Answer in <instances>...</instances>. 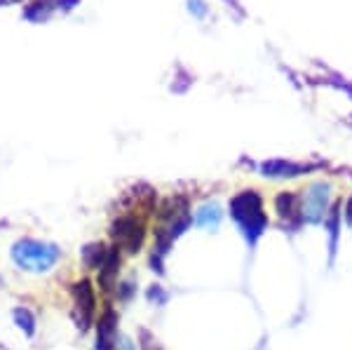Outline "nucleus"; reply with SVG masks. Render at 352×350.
Instances as JSON below:
<instances>
[{
  "mask_svg": "<svg viewBox=\"0 0 352 350\" xmlns=\"http://www.w3.org/2000/svg\"><path fill=\"white\" fill-rule=\"evenodd\" d=\"M116 350H134V343L129 341V338H122V336H120V341H118Z\"/></svg>",
  "mask_w": 352,
  "mask_h": 350,
  "instance_id": "dca6fc26",
  "label": "nucleus"
},
{
  "mask_svg": "<svg viewBox=\"0 0 352 350\" xmlns=\"http://www.w3.org/2000/svg\"><path fill=\"white\" fill-rule=\"evenodd\" d=\"M120 263H122V256H120V250L116 245L111 247L109 256L106 261L101 263V275H99V282H101V289L104 292H111L113 285L118 282V273H120Z\"/></svg>",
  "mask_w": 352,
  "mask_h": 350,
  "instance_id": "1a4fd4ad",
  "label": "nucleus"
},
{
  "mask_svg": "<svg viewBox=\"0 0 352 350\" xmlns=\"http://www.w3.org/2000/svg\"><path fill=\"white\" fill-rule=\"evenodd\" d=\"M118 341V315L111 306L101 313L99 322H96V346L94 350H116Z\"/></svg>",
  "mask_w": 352,
  "mask_h": 350,
  "instance_id": "423d86ee",
  "label": "nucleus"
},
{
  "mask_svg": "<svg viewBox=\"0 0 352 350\" xmlns=\"http://www.w3.org/2000/svg\"><path fill=\"white\" fill-rule=\"evenodd\" d=\"M230 219L240 228L249 252L256 250L258 240L268 228V214H265L263 195L256 190H240L230 200Z\"/></svg>",
  "mask_w": 352,
  "mask_h": 350,
  "instance_id": "f257e3e1",
  "label": "nucleus"
},
{
  "mask_svg": "<svg viewBox=\"0 0 352 350\" xmlns=\"http://www.w3.org/2000/svg\"><path fill=\"white\" fill-rule=\"evenodd\" d=\"M71 296H73V322L78 325V329L89 331V327L94 322V313H96V296H94V287L87 278L78 280L71 287Z\"/></svg>",
  "mask_w": 352,
  "mask_h": 350,
  "instance_id": "20e7f679",
  "label": "nucleus"
},
{
  "mask_svg": "<svg viewBox=\"0 0 352 350\" xmlns=\"http://www.w3.org/2000/svg\"><path fill=\"white\" fill-rule=\"evenodd\" d=\"M50 12H52V8H50L47 0H38L36 5H31V8H28L26 17H28V19H43V17H47Z\"/></svg>",
  "mask_w": 352,
  "mask_h": 350,
  "instance_id": "4468645a",
  "label": "nucleus"
},
{
  "mask_svg": "<svg viewBox=\"0 0 352 350\" xmlns=\"http://www.w3.org/2000/svg\"><path fill=\"white\" fill-rule=\"evenodd\" d=\"M329 195H331V186L329 184L317 182L308 186L303 200H300V217H303V223L324 221V214L329 212V207H331Z\"/></svg>",
  "mask_w": 352,
  "mask_h": 350,
  "instance_id": "39448f33",
  "label": "nucleus"
},
{
  "mask_svg": "<svg viewBox=\"0 0 352 350\" xmlns=\"http://www.w3.org/2000/svg\"><path fill=\"white\" fill-rule=\"evenodd\" d=\"M343 219H345V223L352 228V195L348 197V202H345V212H343Z\"/></svg>",
  "mask_w": 352,
  "mask_h": 350,
  "instance_id": "2eb2a0df",
  "label": "nucleus"
},
{
  "mask_svg": "<svg viewBox=\"0 0 352 350\" xmlns=\"http://www.w3.org/2000/svg\"><path fill=\"white\" fill-rule=\"evenodd\" d=\"M221 219H223V210H221V205H219V202H214V200H209V202H202V205L197 207L192 221L200 226V228L214 230V228H219Z\"/></svg>",
  "mask_w": 352,
  "mask_h": 350,
  "instance_id": "9d476101",
  "label": "nucleus"
},
{
  "mask_svg": "<svg viewBox=\"0 0 352 350\" xmlns=\"http://www.w3.org/2000/svg\"><path fill=\"white\" fill-rule=\"evenodd\" d=\"M111 247L104 245V242H92V245L82 247V263L87 268H101V263L106 261Z\"/></svg>",
  "mask_w": 352,
  "mask_h": 350,
  "instance_id": "f8f14e48",
  "label": "nucleus"
},
{
  "mask_svg": "<svg viewBox=\"0 0 352 350\" xmlns=\"http://www.w3.org/2000/svg\"><path fill=\"white\" fill-rule=\"evenodd\" d=\"M12 318H14L16 327L24 331V336L31 338L33 334H36V318H33V313L28 308H14Z\"/></svg>",
  "mask_w": 352,
  "mask_h": 350,
  "instance_id": "ddd939ff",
  "label": "nucleus"
},
{
  "mask_svg": "<svg viewBox=\"0 0 352 350\" xmlns=\"http://www.w3.org/2000/svg\"><path fill=\"white\" fill-rule=\"evenodd\" d=\"M315 169V165H300V162H289V160H268L261 165V174L268 179H292V177H303Z\"/></svg>",
  "mask_w": 352,
  "mask_h": 350,
  "instance_id": "0eeeda50",
  "label": "nucleus"
},
{
  "mask_svg": "<svg viewBox=\"0 0 352 350\" xmlns=\"http://www.w3.org/2000/svg\"><path fill=\"white\" fill-rule=\"evenodd\" d=\"M61 252L59 247L52 242H41V240H19L12 247V259L14 263L26 273H45L59 261Z\"/></svg>",
  "mask_w": 352,
  "mask_h": 350,
  "instance_id": "f03ea898",
  "label": "nucleus"
},
{
  "mask_svg": "<svg viewBox=\"0 0 352 350\" xmlns=\"http://www.w3.org/2000/svg\"><path fill=\"white\" fill-rule=\"evenodd\" d=\"M111 238L116 242V247L120 252L136 254L141 252L146 242V223L144 219L127 214V217H118L111 223Z\"/></svg>",
  "mask_w": 352,
  "mask_h": 350,
  "instance_id": "7ed1b4c3",
  "label": "nucleus"
},
{
  "mask_svg": "<svg viewBox=\"0 0 352 350\" xmlns=\"http://www.w3.org/2000/svg\"><path fill=\"white\" fill-rule=\"evenodd\" d=\"M340 205L333 202L329 207V217H327V228H329V266H333V259H336V252H338V238H340Z\"/></svg>",
  "mask_w": 352,
  "mask_h": 350,
  "instance_id": "9b49d317",
  "label": "nucleus"
},
{
  "mask_svg": "<svg viewBox=\"0 0 352 350\" xmlns=\"http://www.w3.org/2000/svg\"><path fill=\"white\" fill-rule=\"evenodd\" d=\"M275 210H277V217L282 219V223H292L294 228H298V226L303 223V217H300V200L294 193L277 195Z\"/></svg>",
  "mask_w": 352,
  "mask_h": 350,
  "instance_id": "6e6552de",
  "label": "nucleus"
}]
</instances>
